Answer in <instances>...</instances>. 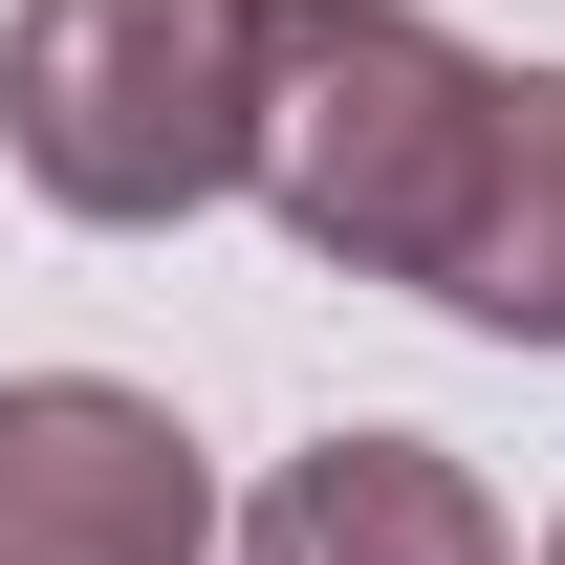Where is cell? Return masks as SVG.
<instances>
[{
	"label": "cell",
	"mask_w": 565,
	"mask_h": 565,
	"mask_svg": "<svg viewBox=\"0 0 565 565\" xmlns=\"http://www.w3.org/2000/svg\"><path fill=\"white\" fill-rule=\"evenodd\" d=\"M479 131H500V66L457 22H414V0H262V152H239V196H282L305 262L435 305Z\"/></svg>",
	"instance_id": "6da1fadb"
},
{
	"label": "cell",
	"mask_w": 565,
	"mask_h": 565,
	"mask_svg": "<svg viewBox=\"0 0 565 565\" xmlns=\"http://www.w3.org/2000/svg\"><path fill=\"white\" fill-rule=\"evenodd\" d=\"M0 152L66 217H109V239L239 196V152H262V0H22L0 22Z\"/></svg>",
	"instance_id": "7a4b0ae2"
},
{
	"label": "cell",
	"mask_w": 565,
	"mask_h": 565,
	"mask_svg": "<svg viewBox=\"0 0 565 565\" xmlns=\"http://www.w3.org/2000/svg\"><path fill=\"white\" fill-rule=\"evenodd\" d=\"M196 544H217V479L152 392H109V370L0 392V565H196Z\"/></svg>",
	"instance_id": "3957f363"
},
{
	"label": "cell",
	"mask_w": 565,
	"mask_h": 565,
	"mask_svg": "<svg viewBox=\"0 0 565 565\" xmlns=\"http://www.w3.org/2000/svg\"><path fill=\"white\" fill-rule=\"evenodd\" d=\"M239 565H500V500L435 435H305L239 500Z\"/></svg>",
	"instance_id": "277c9868"
},
{
	"label": "cell",
	"mask_w": 565,
	"mask_h": 565,
	"mask_svg": "<svg viewBox=\"0 0 565 565\" xmlns=\"http://www.w3.org/2000/svg\"><path fill=\"white\" fill-rule=\"evenodd\" d=\"M435 305L500 327V349H565V66H500V131H479V196H457Z\"/></svg>",
	"instance_id": "5b68a950"
},
{
	"label": "cell",
	"mask_w": 565,
	"mask_h": 565,
	"mask_svg": "<svg viewBox=\"0 0 565 565\" xmlns=\"http://www.w3.org/2000/svg\"><path fill=\"white\" fill-rule=\"evenodd\" d=\"M544 565H565V522H544Z\"/></svg>",
	"instance_id": "8992f818"
}]
</instances>
